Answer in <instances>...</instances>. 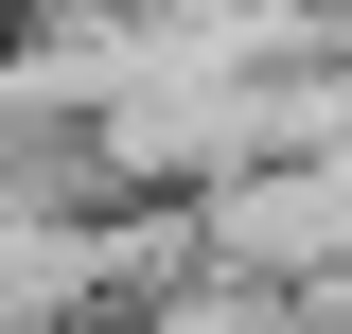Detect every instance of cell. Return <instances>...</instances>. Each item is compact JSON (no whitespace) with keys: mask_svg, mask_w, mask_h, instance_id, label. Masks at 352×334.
Segmentation results:
<instances>
[{"mask_svg":"<svg viewBox=\"0 0 352 334\" xmlns=\"http://www.w3.org/2000/svg\"><path fill=\"white\" fill-rule=\"evenodd\" d=\"M88 194H106V176H88V124L0 88V211H88Z\"/></svg>","mask_w":352,"mask_h":334,"instance_id":"6da1fadb","label":"cell"}]
</instances>
